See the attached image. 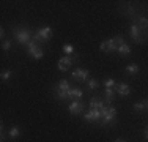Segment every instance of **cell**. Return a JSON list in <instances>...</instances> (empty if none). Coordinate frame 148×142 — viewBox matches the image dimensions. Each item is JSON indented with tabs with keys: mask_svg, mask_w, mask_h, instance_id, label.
I'll use <instances>...</instances> for the list:
<instances>
[{
	"mask_svg": "<svg viewBox=\"0 0 148 142\" xmlns=\"http://www.w3.org/2000/svg\"><path fill=\"white\" fill-rule=\"evenodd\" d=\"M147 109H148V101H147Z\"/></svg>",
	"mask_w": 148,
	"mask_h": 142,
	"instance_id": "cell-29",
	"label": "cell"
},
{
	"mask_svg": "<svg viewBox=\"0 0 148 142\" xmlns=\"http://www.w3.org/2000/svg\"><path fill=\"white\" fill-rule=\"evenodd\" d=\"M13 76V71H3V73H2V81H3V82H6V81H10V77H11Z\"/></svg>",
	"mask_w": 148,
	"mask_h": 142,
	"instance_id": "cell-23",
	"label": "cell"
},
{
	"mask_svg": "<svg viewBox=\"0 0 148 142\" xmlns=\"http://www.w3.org/2000/svg\"><path fill=\"white\" fill-rule=\"evenodd\" d=\"M101 115L103 117H110V119H115V115H117V109L115 108H107V106H106V108H103L101 109Z\"/></svg>",
	"mask_w": 148,
	"mask_h": 142,
	"instance_id": "cell-13",
	"label": "cell"
},
{
	"mask_svg": "<svg viewBox=\"0 0 148 142\" xmlns=\"http://www.w3.org/2000/svg\"><path fill=\"white\" fill-rule=\"evenodd\" d=\"M99 49L103 52H109V51H118V48L115 46V43L112 41V38L110 40H106V41H103L99 44Z\"/></svg>",
	"mask_w": 148,
	"mask_h": 142,
	"instance_id": "cell-8",
	"label": "cell"
},
{
	"mask_svg": "<svg viewBox=\"0 0 148 142\" xmlns=\"http://www.w3.org/2000/svg\"><path fill=\"white\" fill-rule=\"evenodd\" d=\"M2 49H3V51H8V49H11V41H3L2 43Z\"/></svg>",
	"mask_w": 148,
	"mask_h": 142,
	"instance_id": "cell-26",
	"label": "cell"
},
{
	"mask_svg": "<svg viewBox=\"0 0 148 142\" xmlns=\"http://www.w3.org/2000/svg\"><path fill=\"white\" fill-rule=\"evenodd\" d=\"M63 52H65V54H68V55H71L73 52H74V46H71V44H65V46H63Z\"/></svg>",
	"mask_w": 148,
	"mask_h": 142,
	"instance_id": "cell-24",
	"label": "cell"
},
{
	"mask_svg": "<svg viewBox=\"0 0 148 142\" xmlns=\"http://www.w3.org/2000/svg\"><path fill=\"white\" fill-rule=\"evenodd\" d=\"M104 84H106V88H112V87H115V81L112 79V77H107Z\"/></svg>",
	"mask_w": 148,
	"mask_h": 142,
	"instance_id": "cell-25",
	"label": "cell"
},
{
	"mask_svg": "<svg viewBox=\"0 0 148 142\" xmlns=\"http://www.w3.org/2000/svg\"><path fill=\"white\" fill-rule=\"evenodd\" d=\"M13 33H14L17 43L24 48H27V44L35 40V30L29 27H13Z\"/></svg>",
	"mask_w": 148,
	"mask_h": 142,
	"instance_id": "cell-1",
	"label": "cell"
},
{
	"mask_svg": "<svg viewBox=\"0 0 148 142\" xmlns=\"http://www.w3.org/2000/svg\"><path fill=\"white\" fill-rule=\"evenodd\" d=\"M73 77L76 81H88L90 79V73L87 70H74L73 71Z\"/></svg>",
	"mask_w": 148,
	"mask_h": 142,
	"instance_id": "cell-6",
	"label": "cell"
},
{
	"mask_svg": "<svg viewBox=\"0 0 148 142\" xmlns=\"http://www.w3.org/2000/svg\"><path fill=\"white\" fill-rule=\"evenodd\" d=\"M147 109V101H137L134 103V111H143Z\"/></svg>",
	"mask_w": 148,
	"mask_h": 142,
	"instance_id": "cell-21",
	"label": "cell"
},
{
	"mask_svg": "<svg viewBox=\"0 0 148 142\" xmlns=\"http://www.w3.org/2000/svg\"><path fill=\"white\" fill-rule=\"evenodd\" d=\"M112 41L115 43V46H117V48H120L121 44H125V38H123L121 35H117V37H114V38H112Z\"/></svg>",
	"mask_w": 148,
	"mask_h": 142,
	"instance_id": "cell-22",
	"label": "cell"
},
{
	"mask_svg": "<svg viewBox=\"0 0 148 142\" xmlns=\"http://www.w3.org/2000/svg\"><path fill=\"white\" fill-rule=\"evenodd\" d=\"M104 95H106V104H110L115 98V90L114 88H106L104 90Z\"/></svg>",
	"mask_w": 148,
	"mask_h": 142,
	"instance_id": "cell-15",
	"label": "cell"
},
{
	"mask_svg": "<svg viewBox=\"0 0 148 142\" xmlns=\"http://www.w3.org/2000/svg\"><path fill=\"white\" fill-rule=\"evenodd\" d=\"M8 136L10 137H13V139H16V137H19L21 136V130L17 126H13V128H10V131H8Z\"/></svg>",
	"mask_w": 148,
	"mask_h": 142,
	"instance_id": "cell-18",
	"label": "cell"
},
{
	"mask_svg": "<svg viewBox=\"0 0 148 142\" xmlns=\"http://www.w3.org/2000/svg\"><path fill=\"white\" fill-rule=\"evenodd\" d=\"M84 97V92L80 90V88H73L71 87V90H69V98H82Z\"/></svg>",
	"mask_w": 148,
	"mask_h": 142,
	"instance_id": "cell-16",
	"label": "cell"
},
{
	"mask_svg": "<svg viewBox=\"0 0 148 142\" xmlns=\"http://www.w3.org/2000/svg\"><path fill=\"white\" fill-rule=\"evenodd\" d=\"M115 92H118L121 97H129V93H131V88H129L128 84H117L115 85Z\"/></svg>",
	"mask_w": 148,
	"mask_h": 142,
	"instance_id": "cell-11",
	"label": "cell"
},
{
	"mask_svg": "<svg viewBox=\"0 0 148 142\" xmlns=\"http://www.w3.org/2000/svg\"><path fill=\"white\" fill-rule=\"evenodd\" d=\"M55 90H58V92H69L71 90V85H69L68 81H60V82L57 84V87H55Z\"/></svg>",
	"mask_w": 148,
	"mask_h": 142,
	"instance_id": "cell-14",
	"label": "cell"
},
{
	"mask_svg": "<svg viewBox=\"0 0 148 142\" xmlns=\"http://www.w3.org/2000/svg\"><path fill=\"white\" fill-rule=\"evenodd\" d=\"M51 38H52V28L49 27V26L41 27V28H38V30H35V41H38V43H47V41H51Z\"/></svg>",
	"mask_w": 148,
	"mask_h": 142,
	"instance_id": "cell-3",
	"label": "cell"
},
{
	"mask_svg": "<svg viewBox=\"0 0 148 142\" xmlns=\"http://www.w3.org/2000/svg\"><path fill=\"white\" fill-rule=\"evenodd\" d=\"M90 108L91 109H103L106 108V101H103V99H99V98H91L90 99Z\"/></svg>",
	"mask_w": 148,
	"mask_h": 142,
	"instance_id": "cell-12",
	"label": "cell"
},
{
	"mask_svg": "<svg viewBox=\"0 0 148 142\" xmlns=\"http://www.w3.org/2000/svg\"><path fill=\"white\" fill-rule=\"evenodd\" d=\"M132 21H134V24H136V26L145 28V30L148 32V19H147L145 16H142V14H136V16L132 17Z\"/></svg>",
	"mask_w": 148,
	"mask_h": 142,
	"instance_id": "cell-9",
	"label": "cell"
},
{
	"mask_svg": "<svg viewBox=\"0 0 148 142\" xmlns=\"http://www.w3.org/2000/svg\"><path fill=\"white\" fill-rule=\"evenodd\" d=\"M98 85H99V82H98L96 79H90L87 81V87H88V90H95V88H98Z\"/></svg>",
	"mask_w": 148,
	"mask_h": 142,
	"instance_id": "cell-20",
	"label": "cell"
},
{
	"mask_svg": "<svg viewBox=\"0 0 148 142\" xmlns=\"http://www.w3.org/2000/svg\"><path fill=\"white\" fill-rule=\"evenodd\" d=\"M129 33H131L132 40L136 41L137 44H143V43L147 41V38H148V32L145 30V28L136 26V24H132V26H131V28H129Z\"/></svg>",
	"mask_w": 148,
	"mask_h": 142,
	"instance_id": "cell-2",
	"label": "cell"
},
{
	"mask_svg": "<svg viewBox=\"0 0 148 142\" xmlns=\"http://www.w3.org/2000/svg\"><path fill=\"white\" fill-rule=\"evenodd\" d=\"M115 142H125V141H123V139H117V141H115Z\"/></svg>",
	"mask_w": 148,
	"mask_h": 142,
	"instance_id": "cell-28",
	"label": "cell"
},
{
	"mask_svg": "<svg viewBox=\"0 0 148 142\" xmlns=\"http://www.w3.org/2000/svg\"><path fill=\"white\" fill-rule=\"evenodd\" d=\"M74 59H77V57H71V55L62 57V59L58 60V70H60V71H66V70H68V66L73 65Z\"/></svg>",
	"mask_w": 148,
	"mask_h": 142,
	"instance_id": "cell-4",
	"label": "cell"
},
{
	"mask_svg": "<svg viewBox=\"0 0 148 142\" xmlns=\"http://www.w3.org/2000/svg\"><path fill=\"white\" fill-rule=\"evenodd\" d=\"M117 52H118L120 55H129V54H131V48H129V46L125 43V44H121V46L118 48Z\"/></svg>",
	"mask_w": 148,
	"mask_h": 142,
	"instance_id": "cell-17",
	"label": "cell"
},
{
	"mask_svg": "<svg viewBox=\"0 0 148 142\" xmlns=\"http://www.w3.org/2000/svg\"><path fill=\"white\" fill-rule=\"evenodd\" d=\"M27 54L35 60H41L44 55V51L41 48H38V46H35V48H32V49H27Z\"/></svg>",
	"mask_w": 148,
	"mask_h": 142,
	"instance_id": "cell-7",
	"label": "cell"
},
{
	"mask_svg": "<svg viewBox=\"0 0 148 142\" xmlns=\"http://www.w3.org/2000/svg\"><path fill=\"white\" fill-rule=\"evenodd\" d=\"M126 71H128L129 74H136V73H139V65H137V63H129V65L126 66Z\"/></svg>",
	"mask_w": 148,
	"mask_h": 142,
	"instance_id": "cell-19",
	"label": "cell"
},
{
	"mask_svg": "<svg viewBox=\"0 0 148 142\" xmlns=\"http://www.w3.org/2000/svg\"><path fill=\"white\" fill-rule=\"evenodd\" d=\"M84 119H85L87 122H99V120L103 119V115H101L99 109H91L90 112H87L85 115H84Z\"/></svg>",
	"mask_w": 148,
	"mask_h": 142,
	"instance_id": "cell-5",
	"label": "cell"
},
{
	"mask_svg": "<svg viewBox=\"0 0 148 142\" xmlns=\"http://www.w3.org/2000/svg\"><path fill=\"white\" fill-rule=\"evenodd\" d=\"M145 139H148V128L145 130Z\"/></svg>",
	"mask_w": 148,
	"mask_h": 142,
	"instance_id": "cell-27",
	"label": "cell"
},
{
	"mask_svg": "<svg viewBox=\"0 0 148 142\" xmlns=\"http://www.w3.org/2000/svg\"><path fill=\"white\" fill-rule=\"evenodd\" d=\"M68 109H69V112H73V114H82L84 112V103L71 101V104L68 106Z\"/></svg>",
	"mask_w": 148,
	"mask_h": 142,
	"instance_id": "cell-10",
	"label": "cell"
}]
</instances>
